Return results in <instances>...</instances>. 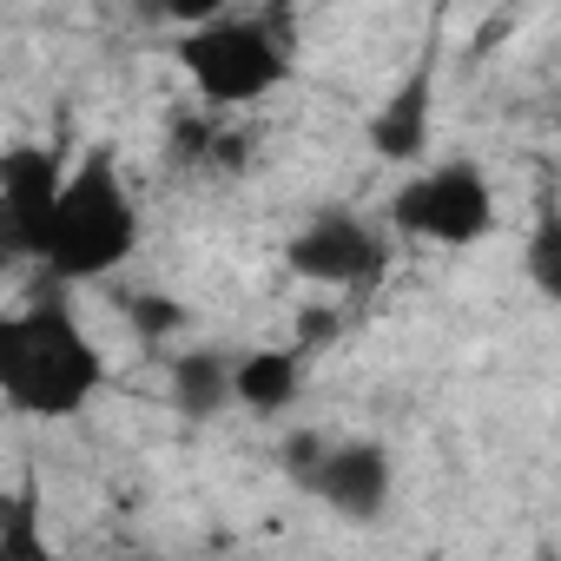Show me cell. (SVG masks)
<instances>
[{
	"label": "cell",
	"instance_id": "obj_1",
	"mask_svg": "<svg viewBox=\"0 0 561 561\" xmlns=\"http://www.w3.org/2000/svg\"><path fill=\"white\" fill-rule=\"evenodd\" d=\"M100 383H106V357L80 324L67 285H47L27 311L0 318V403L14 416L67 423L100 397Z\"/></svg>",
	"mask_w": 561,
	"mask_h": 561
},
{
	"label": "cell",
	"instance_id": "obj_2",
	"mask_svg": "<svg viewBox=\"0 0 561 561\" xmlns=\"http://www.w3.org/2000/svg\"><path fill=\"white\" fill-rule=\"evenodd\" d=\"M139 251V205L106 146L80 152V165L60 185V205L34 244V264L47 271V285H87V277L119 271Z\"/></svg>",
	"mask_w": 561,
	"mask_h": 561
},
{
	"label": "cell",
	"instance_id": "obj_3",
	"mask_svg": "<svg viewBox=\"0 0 561 561\" xmlns=\"http://www.w3.org/2000/svg\"><path fill=\"white\" fill-rule=\"evenodd\" d=\"M179 67L192 73L198 100L211 113H238L271 100L298 67V14L291 8H257V14H211L179 34Z\"/></svg>",
	"mask_w": 561,
	"mask_h": 561
},
{
	"label": "cell",
	"instance_id": "obj_4",
	"mask_svg": "<svg viewBox=\"0 0 561 561\" xmlns=\"http://www.w3.org/2000/svg\"><path fill=\"white\" fill-rule=\"evenodd\" d=\"M285 476L324 502L331 515L344 522H377L397 495V469H390V449L370 443V436H324V430H298L285 443Z\"/></svg>",
	"mask_w": 561,
	"mask_h": 561
},
{
	"label": "cell",
	"instance_id": "obj_5",
	"mask_svg": "<svg viewBox=\"0 0 561 561\" xmlns=\"http://www.w3.org/2000/svg\"><path fill=\"white\" fill-rule=\"evenodd\" d=\"M390 225L423 238V244H476L495 231V185L482 179L476 159H443V165H423L397 198H390Z\"/></svg>",
	"mask_w": 561,
	"mask_h": 561
},
{
	"label": "cell",
	"instance_id": "obj_6",
	"mask_svg": "<svg viewBox=\"0 0 561 561\" xmlns=\"http://www.w3.org/2000/svg\"><path fill=\"white\" fill-rule=\"evenodd\" d=\"M285 264L298 271V277H311V285H370V277H383V264H390V238L370 225V218H357V211H344V205H324V211H311L305 218V231L285 244Z\"/></svg>",
	"mask_w": 561,
	"mask_h": 561
},
{
	"label": "cell",
	"instance_id": "obj_7",
	"mask_svg": "<svg viewBox=\"0 0 561 561\" xmlns=\"http://www.w3.org/2000/svg\"><path fill=\"white\" fill-rule=\"evenodd\" d=\"M60 159L41 152V146H14L8 159H0V244H8L14 257H34L54 205H60Z\"/></svg>",
	"mask_w": 561,
	"mask_h": 561
},
{
	"label": "cell",
	"instance_id": "obj_8",
	"mask_svg": "<svg viewBox=\"0 0 561 561\" xmlns=\"http://www.w3.org/2000/svg\"><path fill=\"white\" fill-rule=\"evenodd\" d=\"M430 106H436V60L423 54L397 80V93L370 113V126H364L370 152L390 159V165H423V152H430Z\"/></svg>",
	"mask_w": 561,
	"mask_h": 561
},
{
	"label": "cell",
	"instance_id": "obj_9",
	"mask_svg": "<svg viewBox=\"0 0 561 561\" xmlns=\"http://www.w3.org/2000/svg\"><path fill=\"white\" fill-rule=\"evenodd\" d=\"M225 403H238V364L218 351H192L172 364V410L192 423H211Z\"/></svg>",
	"mask_w": 561,
	"mask_h": 561
},
{
	"label": "cell",
	"instance_id": "obj_10",
	"mask_svg": "<svg viewBox=\"0 0 561 561\" xmlns=\"http://www.w3.org/2000/svg\"><path fill=\"white\" fill-rule=\"evenodd\" d=\"M298 390H305V351H251V357H238V403L251 416L291 410Z\"/></svg>",
	"mask_w": 561,
	"mask_h": 561
},
{
	"label": "cell",
	"instance_id": "obj_11",
	"mask_svg": "<svg viewBox=\"0 0 561 561\" xmlns=\"http://www.w3.org/2000/svg\"><path fill=\"white\" fill-rule=\"evenodd\" d=\"M0 561H67L41 535V489L34 482H14L0 495Z\"/></svg>",
	"mask_w": 561,
	"mask_h": 561
},
{
	"label": "cell",
	"instance_id": "obj_12",
	"mask_svg": "<svg viewBox=\"0 0 561 561\" xmlns=\"http://www.w3.org/2000/svg\"><path fill=\"white\" fill-rule=\"evenodd\" d=\"M522 271H528V285L561 311V198L541 192L535 205V225H528V244H522Z\"/></svg>",
	"mask_w": 561,
	"mask_h": 561
},
{
	"label": "cell",
	"instance_id": "obj_13",
	"mask_svg": "<svg viewBox=\"0 0 561 561\" xmlns=\"http://www.w3.org/2000/svg\"><path fill=\"white\" fill-rule=\"evenodd\" d=\"M126 311H133V324H139V337H159V331H172V324L185 318V311H179L172 298H133Z\"/></svg>",
	"mask_w": 561,
	"mask_h": 561
}]
</instances>
